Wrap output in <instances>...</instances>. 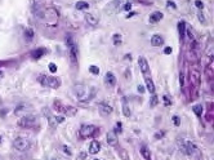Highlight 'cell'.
<instances>
[{
  "label": "cell",
  "instance_id": "6da1fadb",
  "mask_svg": "<svg viewBox=\"0 0 214 160\" xmlns=\"http://www.w3.org/2000/svg\"><path fill=\"white\" fill-rule=\"evenodd\" d=\"M74 93H75V96L77 97V100L85 102V101H89V100H92L93 97H94L96 88L87 87V85H84V84H79V85H75V88H74Z\"/></svg>",
  "mask_w": 214,
  "mask_h": 160
},
{
  "label": "cell",
  "instance_id": "7a4b0ae2",
  "mask_svg": "<svg viewBox=\"0 0 214 160\" xmlns=\"http://www.w3.org/2000/svg\"><path fill=\"white\" fill-rule=\"evenodd\" d=\"M39 83L44 87H48V88H53V89H57L61 87V80L58 77H54V76H46V75H40L38 77Z\"/></svg>",
  "mask_w": 214,
  "mask_h": 160
},
{
  "label": "cell",
  "instance_id": "3957f363",
  "mask_svg": "<svg viewBox=\"0 0 214 160\" xmlns=\"http://www.w3.org/2000/svg\"><path fill=\"white\" fill-rule=\"evenodd\" d=\"M13 147L18 151H26L30 147V139L26 137H17L13 142Z\"/></svg>",
  "mask_w": 214,
  "mask_h": 160
},
{
  "label": "cell",
  "instance_id": "277c9868",
  "mask_svg": "<svg viewBox=\"0 0 214 160\" xmlns=\"http://www.w3.org/2000/svg\"><path fill=\"white\" fill-rule=\"evenodd\" d=\"M67 46H68V52H70V56H71L72 61L76 62L77 56H79V48H77L76 43L74 41L72 38H67Z\"/></svg>",
  "mask_w": 214,
  "mask_h": 160
},
{
  "label": "cell",
  "instance_id": "5b68a950",
  "mask_svg": "<svg viewBox=\"0 0 214 160\" xmlns=\"http://www.w3.org/2000/svg\"><path fill=\"white\" fill-rule=\"evenodd\" d=\"M97 131V128L94 125H83L81 127V129H80V136H81V138H88V137H90V136L94 134V132Z\"/></svg>",
  "mask_w": 214,
  "mask_h": 160
},
{
  "label": "cell",
  "instance_id": "8992f818",
  "mask_svg": "<svg viewBox=\"0 0 214 160\" xmlns=\"http://www.w3.org/2000/svg\"><path fill=\"white\" fill-rule=\"evenodd\" d=\"M35 124V116L32 115H26L21 118V120L18 122V125L22 128H31Z\"/></svg>",
  "mask_w": 214,
  "mask_h": 160
},
{
  "label": "cell",
  "instance_id": "52a82bcc",
  "mask_svg": "<svg viewBox=\"0 0 214 160\" xmlns=\"http://www.w3.org/2000/svg\"><path fill=\"white\" fill-rule=\"evenodd\" d=\"M43 114H44V116L46 118V120H48V123H49V125H50V128H56L57 127V120H56V116H53L52 115V112H50L48 108H43Z\"/></svg>",
  "mask_w": 214,
  "mask_h": 160
},
{
  "label": "cell",
  "instance_id": "ba28073f",
  "mask_svg": "<svg viewBox=\"0 0 214 160\" xmlns=\"http://www.w3.org/2000/svg\"><path fill=\"white\" fill-rule=\"evenodd\" d=\"M98 110H99V114L102 116H108V115L112 114V110H114V108H112L110 105H107L106 102H102L98 106Z\"/></svg>",
  "mask_w": 214,
  "mask_h": 160
},
{
  "label": "cell",
  "instance_id": "9c48e42d",
  "mask_svg": "<svg viewBox=\"0 0 214 160\" xmlns=\"http://www.w3.org/2000/svg\"><path fill=\"white\" fill-rule=\"evenodd\" d=\"M118 142H119V139H118V136H116V132L114 131H111V132H108L107 133V143L110 146H118Z\"/></svg>",
  "mask_w": 214,
  "mask_h": 160
},
{
  "label": "cell",
  "instance_id": "30bf717a",
  "mask_svg": "<svg viewBox=\"0 0 214 160\" xmlns=\"http://www.w3.org/2000/svg\"><path fill=\"white\" fill-rule=\"evenodd\" d=\"M99 150H101V143L98 141H92L90 145H89V154L96 155L99 153Z\"/></svg>",
  "mask_w": 214,
  "mask_h": 160
},
{
  "label": "cell",
  "instance_id": "8fae6325",
  "mask_svg": "<svg viewBox=\"0 0 214 160\" xmlns=\"http://www.w3.org/2000/svg\"><path fill=\"white\" fill-rule=\"evenodd\" d=\"M138 63H139V67H141V71H142L143 74H147V72H149L150 66H149V62H147V60H146L145 57H139Z\"/></svg>",
  "mask_w": 214,
  "mask_h": 160
},
{
  "label": "cell",
  "instance_id": "7c38bea8",
  "mask_svg": "<svg viewBox=\"0 0 214 160\" xmlns=\"http://www.w3.org/2000/svg\"><path fill=\"white\" fill-rule=\"evenodd\" d=\"M104 83H106L107 85H110V87H114V85L116 84V77H115L114 74L108 71L106 75H104Z\"/></svg>",
  "mask_w": 214,
  "mask_h": 160
},
{
  "label": "cell",
  "instance_id": "4fadbf2b",
  "mask_svg": "<svg viewBox=\"0 0 214 160\" xmlns=\"http://www.w3.org/2000/svg\"><path fill=\"white\" fill-rule=\"evenodd\" d=\"M191 83L195 85V87H199V84H200V72L196 71V70H192L191 71Z\"/></svg>",
  "mask_w": 214,
  "mask_h": 160
},
{
  "label": "cell",
  "instance_id": "5bb4252c",
  "mask_svg": "<svg viewBox=\"0 0 214 160\" xmlns=\"http://www.w3.org/2000/svg\"><path fill=\"white\" fill-rule=\"evenodd\" d=\"M163 38L160 36V35H157V34H155L152 38H151V45H154V46H160L163 44Z\"/></svg>",
  "mask_w": 214,
  "mask_h": 160
},
{
  "label": "cell",
  "instance_id": "9a60e30c",
  "mask_svg": "<svg viewBox=\"0 0 214 160\" xmlns=\"http://www.w3.org/2000/svg\"><path fill=\"white\" fill-rule=\"evenodd\" d=\"M145 81H146V87L149 89V92L155 94V91H156V89H155V84H154L152 79H151V77H145Z\"/></svg>",
  "mask_w": 214,
  "mask_h": 160
},
{
  "label": "cell",
  "instance_id": "2e32d148",
  "mask_svg": "<svg viewBox=\"0 0 214 160\" xmlns=\"http://www.w3.org/2000/svg\"><path fill=\"white\" fill-rule=\"evenodd\" d=\"M85 19H87V22L89 23V25H92V26H96L97 23H98V18H97L96 15L90 14V13L85 14Z\"/></svg>",
  "mask_w": 214,
  "mask_h": 160
},
{
  "label": "cell",
  "instance_id": "e0dca14e",
  "mask_svg": "<svg viewBox=\"0 0 214 160\" xmlns=\"http://www.w3.org/2000/svg\"><path fill=\"white\" fill-rule=\"evenodd\" d=\"M161 18H163V13H161V12H154V13L150 15V21L152 22V23H156L159 21H161Z\"/></svg>",
  "mask_w": 214,
  "mask_h": 160
},
{
  "label": "cell",
  "instance_id": "ac0fdd59",
  "mask_svg": "<svg viewBox=\"0 0 214 160\" xmlns=\"http://www.w3.org/2000/svg\"><path fill=\"white\" fill-rule=\"evenodd\" d=\"M76 108L75 107H72V106H63V108H62V112H65L66 115H68V116H74L76 114Z\"/></svg>",
  "mask_w": 214,
  "mask_h": 160
},
{
  "label": "cell",
  "instance_id": "d6986e66",
  "mask_svg": "<svg viewBox=\"0 0 214 160\" xmlns=\"http://www.w3.org/2000/svg\"><path fill=\"white\" fill-rule=\"evenodd\" d=\"M45 53V49L44 48H40V49H38V50H34L32 53H31V57L34 58V60H39L43 54Z\"/></svg>",
  "mask_w": 214,
  "mask_h": 160
},
{
  "label": "cell",
  "instance_id": "ffe728a7",
  "mask_svg": "<svg viewBox=\"0 0 214 160\" xmlns=\"http://www.w3.org/2000/svg\"><path fill=\"white\" fill-rule=\"evenodd\" d=\"M186 23L183 21H181L179 23H178V30H179V38H181V40H183L185 39V31H186Z\"/></svg>",
  "mask_w": 214,
  "mask_h": 160
},
{
  "label": "cell",
  "instance_id": "44dd1931",
  "mask_svg": "<svg viewBox=\"0 0 214 160\" xmlns=\"http://www.w3.org/2000/svg\"><path fill=\"white\" fill-rule=\"evenodd\" d=\"M141 154H142V156L145 158L146 160H151V153H150V150L147 149L146 146L141 147Z\"/></svg>",
  "mask_w": 214,
  "mask_h": 160
},
{
  "label": "cell",
  "instance_id": "7402d4cb",
  "mask_svg": "<svg viewBox=\"0 0 214 160\" xmlns=\"http://www.w3.org/2000/svg\"><path fill=\"white\" fill-rule=\"evenodd\" d=\"M75 7H76V9H79V10H84V9H88L89 8V4L87 1H77Z\"/></svg>",
  "mask_w": 214,
  "mask_h": 160
},
{
  "label": "cell",
  "instance_id": "603a6c76",
  "mask_svg": "<svg viewBox=\"0 0 214 160\" xmlns=\"http://www.w3.org/2000/svg\"><path fill=\"white\" fill-rule=\"evenodd\" d=\"M25 38H26V40L27 41H31L34 39V31L32 29H26L25 31Z\"/></svg>",
  "mask_w": 214,
  "mask_h": 160
},
{
  "label": "cell",
  "instance_id": "cb8c5ba5",
  "mask_svg": "<svg viewBox=\"0 0 214 160\" xmlns=\"http://www.w3.org/2000/svg\"><path fill=\"white\" fill-rule=\"evenodd\" d=\"M192 110H193V112L197 115V116H201V114H203V105H195V106L192 107Z\"/></svg>",
  "mask_w": 214,
  "mask_h": 160
},
{
  "label": "cell",
  "instance_id": "d4e9b609",
  "mask_svg": "<svg viewBox=\"0 0 214 160\" xmlns=\"http://www.w3.org/2000/svg\"><path fill=\"white\" fill-rule=\"evenodd\" d=\"M123 114L126 116V118H129V116L132 115V112H130V110H129V107H128V105H126V102L124 101V103H123Z\"/></svg>",
  "mask_w": 214,
  "mask_h": 160
},
{
  "label": "cell",
  "instance_id": "484cf974",
  "mask_svg": "<svg viewBox=\"0 0 214 160\" xmlns=\"http://www.w3.org/2000/svg\"><path fill=\"white\" fill-rule=\"evenodd\" d=\"M89 71H90L92 74H94V75H98V74H99V67L92 65V66H89Z\"/></svg>",
  "mask_w": 214,
  "mask_h": 160
},
{
  "label": "cell",
  "instance_id": "4316f807",
  "mask_svg": "<svg viewBox=\"0 0 214 160\" xmlns=\"http://www.w3.org/2000/svg\"><path fill=\"white\" fill-rule=\"evenodd\" d=\"M112 38H114V43H115V45H119L120 43H121V36H120L119 34H115Z\"/></svg>",
  "mask_w": 214,
  "mask_h": 160
},
{
  "label": "cell",
  "instance_id": "83f0119b",
  "mask_svg": "<svg viewBox=\"0 0 214 160\" xmlns=\"http://www.w3.org/2000/svg\"><path fill=\"white\" fill-rule=\"evenodd\" d=\"M120 156H121V160H129V156H128V153L125 150L120 151Z\"/></svg>",
  "mask_w": 214,
  "mask_h": 160
},
{
  "label": "cell",
  "instance_id": "f1b7e54d",
  "mask_svg": "<svg viewBox=\"0 0 214 160\" xmlns=\"http://www.w3.org/2000/svg\"><path fill=\"white\" fill-rule=\"evenodd\" d=\"M25 107H26V105H23V103H22V105H19L18 107H15V110H14V114L17 115V114H19V112H22V110H23V108H25Z\"/></svg>",
  "mask_w": 214,
  "mask_h": 160
},
{
  "label": "cell",
  "instance_id": "f546056e",
  "mask_svg": "<svg viewBox=\"0 0 214 160\" xmlns=\"http://www.w3.org/2000/svg\"><path fill=\"white\" fill-rule=\"evenodd\" d=\"M62 149H63V151H65V154H66V155H68V156H71V155H72V151H71V149H70V147L63 146Z\"/></svg>",
  "mask_w": 214,
  "mask_h": 160
},
{
  "label": "cell",
  "instance_id": "4dcf8cb0",
  "mask_svg": "<svg viewBox=\"0 0 214 160\" xmlns=\"http://www.w3.org/2000/svg\"><path fill=\"white\" fill-rule=\"evenodd\" d=\"M156 105H157V96H155V94H154L152 100H151V106L154 107V106H156Z\"/></svg>",
  "mask_w": 214,
  "mask_h": 160
},
{
  "label": "cell",
  "instance_id": "1f68e13d",
  "mask_svg": "<svg viewBox=\"0 0 214 160\" xmlns=\"http://www.w3.org/2000/svg\"><path fill=\"white\" fill-rule=\"evenodd\" d=\"M166 5H168V8H170V9H177L176 3H173V1H168L166 3Z\"/></svg>",
  "mask_w": 214,
  "mask_h": 160
},
{
  "label": "cell",
  "instance_id": "d6a6232c",
  "mask_svg": "<svg viewBox=\"0 0 214 160\" xmlns=\"http://www.w3.org/2000/svg\"><path fill=\"white\" fill-rule=\"evenodd\" d=\"M195 5H196L197 8H199V9H203V8H204V4L201 3L200 0H196V1H195Z\"/></svg>",
  "mask_w": 214,
  "mask_h": 160
},
{
  "label": "cell",
  "instance_id": "836d02e7",
  "mask_svg": "<svg viewBox=\"0 0 214 160\" xmlns=\"http://www.w3.org/2000/svg\"><path fill=\"white\" fill-rule=\"evenodd\" d=\"M49 70H50L52 72H56V71H57V66L54 65V63H49Z\"/></svg>",
  "mask_w": 214,
  "mask_h": 160
},
{
  "label": "cell",
  "instance_id": "e575fe53",
  "mask_svg": "<svg viewBox=\"0 0 214 160\" xmlns=\"http://www.w3.org/2000/svg\"><path fill=\"white\" fill-rule=\"evenodd\" d=\"M173 122H174V124H176L177 127L181 124V120H179V118H178V116H174V118H173Z\"/></svg>",
  "mask_w": 214,
  "mask_h": 160
},
{
  "label": "cell",
  "instance_id": "d590c367",
  "mask_svg": "<svg viewBox=\"0 0 214 160\" xmlns=\"http://www.w3.org/2000/svg\"><path fill=\"white\" fill-rule=\"evenodd\" d=\"M186 30H187V35H188V38L191 39V40H192V39H193V34H192L191 29H190V27H187V29H186Z\"/></svg>",
  "mask_w": 214,
  "mask_h": 160
},
{
  "label": "cell",
  "instance_id": "8d00e7d4",
  "mask_svg": "<svg viewBox=\"0 0 214 160\" xmlns=\"http://www.w3.org/2000/svg\"><path fill=\"white\" fill-rule=\"evenodd\" d=\"M179 81H181V85L183 87V85H185V75H183V74H181V75H179Z\"/></svg>",
  "mask_w": 214,
  "mask_h": 160
},
{
  "label": "cell",
  "instance_id": "74e56055",
  "mask_svg": "<svg viewBox=\"0 0 214 160\" xmlns=\"http://www.w3.org/2000/svg\"><path fill=\"white\" fill-rule=\"evenodd\" d=\"M199 19H200V22L201 23H207V21H205V17L201 13H199Z\"/></svg>",
  "mask_w": 214,
  "mask_h": 160
},
{
  "label": "cell",
  "instance_id": "f35d334b",
  "mask_svg": "<svg viewBox=\"0 0 214 160\" xmlns=\"http://www.w3.org/2000/svg\"><path fill=\"white\" fill-rule=\"evenodd\" d=\"M172 50H173V49L170 48V46H166V48L164 49V53H165V54H170V53H172Z\"/></svg>",
  "mask_w": 214,
  "mask_h": 160
},
{
  "label": "cell",
  "instance_id": "ab89813d",
  "mask_svg": "<svg viewBox=\"0 0 214 160\" xmlns=\"http://www.w3.org/2000/svg\"><path fill=\"white\" fill-rule=\"evenodd\" d=\"M56 120H57V123H63V122H65V118H63V116H57Z\"/></svg>",
  "mask_w": 214,
  "mask_h": 160
},
{
  "label": "cell",
  "instance_id": "60d3db41",
  "mask_svg": "<svg viewBox=\"0 0 214 160\" xmlns=\"http://www.w3.org/2000/svg\"><path fill=\"white\" fill-rule=\"evenodd\" d=\"M124 9H125V10H130V9H132V4H130V3H126L125 5H124Z\"/></svg>",
  "mask_w": 214,
  "mask_h": 160
},
{
  "label": "cell",
  "instance_id": "b9f144b4",
  "mask_svg": "<svg viewBox=\"0 0 214 160\" xmlns=\"http://www.w3.org/2000/svg\"><path fill=\"white\" fill-rule=\"evenodd\" d=\"M138 92L139 93H145V87H143V85H138Z\"/></svg>",
  "mask_w": 214,
  "mask_h": 160
},
{
  "label": "cell",
  "instance_id": "7bdbcfd3",
  "mask_svg": "<svg viewBox=\"0 0 214 160\" xmlns=\"http://www.w3.org/2000/svg\"><path fill=\"white\" fill-rule=\"evenodd\" d=\"M164 101H165V105H170V101H169V98L166 96H164Z\"/></svg>",
  "mask_w": 214,
  "mask_h": 160
},
{
  "label": "cell",
  "instance_id": "ee69618b",
  "mask_svg": "<svg viewBox=\"0 0 214 160\" xmlns=\"http://www.w3.org/2000/svg\"><path fill=\"white\" fill-rule=\"evenodd\" d=\"M133 1H134V0H128V3H130V4L133 3Z\"/></svg>",
  "mask_w": 214,
  "mask_h": 160
},
{
  "label": "cell",
  "instance_id": "f6af8a7d",
  "mask_svg": "<svg viewBox=\"0 0 214 160\" xmlns=\"http://www.w3.org/2000/svg\"><path fill=\"white\" fill-rule=\"evenodd\" d=\"M1 65H3V62H1V61H0V67H1Z\"/></svg>",
  "mask_w": 214,
  "mask_h": 160
},
{
  "label": "cell",
  "instance_id": "bcb514c9",
  "mask_svg": "<svg viewBox=\"0 0 214 160\" xmlns=\"http://www.w3.org/2000/svg\"><path fill=\"white\" fill-rule=\"evenodd\" d=\"M1 76H3V74H1V72H0V77H1Z\"/></svg>",
  "mask_w": 214,
  "mask_h": 160
},
{
  "label": "cell",
  "instance_id": "7dc6e473",
  "mask_svg": "<svg viewBox=\"0 0 214 160\" xmlns=\"http://www.w3.org/2000/svg\"><path fill=\"white\" fill-rule=\"evenodd\" d=\"M53 160H60V159H53Z\"/></svg>",
  "mask_w": 214,
  "mask_h": 160
},
{
  "label": "cell",
  "instance_id": "c3c4849f",
  "mask_svg": "<svg viewBox=\"0 0 214 160\" xmlns=\"http://www.w3.org/2000/svg\"><path fill=\"white\" fill-rule=\"evenodd\" d=\"M115 1H116V3H118V1H119V0H115Z\"/></svg>",
  "mask_w": 214,
  "mask_h": 160
},
{
  "label": "cell",
  "instance_id": "681fc988",
  "mask_svg": "<svg viewBox=\"0 0 214 160\" xmlns=\"http://www.w3.org/2000/svg\"><path fill=\"white\" fill-rule=\"evenodd\" d=\"M94 160H98V159H94Z\"/></svg>",
  "mask_w": 214,
  "mask_h": 160
}]
</instances>
